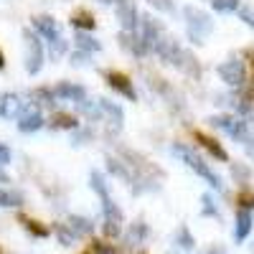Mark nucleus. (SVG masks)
Returning <instances> with one entry per match:
<instances>
[{"label":"nucleus","mask_w":254,"mask_h":254,"mask_svg":"<svg viewBox=\"0 0 254 254\" xmlns=\"http://www.w3.org/2000/svg\"><path fill=\"white\" fill-rule=\"evenodd\" d=\"M183 18H186V33L193 41L196 46H203L206 38L214 33V18L206 10L196 8V5H186L183 8Z\"/></svg>","instance_id":"nucleus-1"},{"label":"nucleus","mask_w":254,"mask_h":254,"mask_svg":"<svg viewBox=\"0 0 254 254\" xmlns=\"http://www.w3.org/2000/svg\"><path fill=\"white\" fill-rule=\"evenodd\" d=\"M171 150H173V155L176 158H181L188 168H190V171H193L196 176H201L211 188H216V190H224V183H221V178H219V173H214V171H211V168L203 163V158L193 150V147H188V145H181V142H176L173 147H171Z\"/></svg>","instance_id":"nucleus-2"},{"label":"nucleus","mask_w":254,"mask_h":254,"mask_svg":"<svg viewBox=\"0 0 254 254\" xmlns=\"http://www.w3.org/2000/svg\"><path fill=\"white\" fill-rule=\"evenodd\" d=\"M211 127H216V130L226 132L231 140H239L244 142L249 135H252V122L244 120V117H234V115H214L206 120Z\"/></svg>","instance_id":"nucleus-3"},{"label":"nucleus","mask_w":254,"mask_h":254,"mask_svg":"<svg viewBox=\"0 0 254 254\" xmlns=\"http://www.w3.org/2000/svg\"><path fill=\"white\" fill-rule=\"evenodd\" d=\"M160 36H165V28L158 18L153 15H140V36H137V44H140V56H147L155 51V44L160 41Z\"/></svg>","instance_id":"nucleus-4"},{"label":"nucleus","mask_w":254,"mask_h":254,"mask_svg":"<svg viewBox=\"0 0 254 254\" xmlns=\"http://www.w3.org/2000/svg\"><path fill=\"white\" fill-rule=\"evenodd\" d=\"M23 49H26V56H23V66L31 76H36L41 69H44V41H41L31 28H23Z\"/></svg>","instance_id":"nucleus-5"},{"label":"nucleus","mask_w":254,"mask_h":254,"mask_svg":"<svg viewBox=\"0 0 254 254\" xmlns=\"http://www.w3.org/2000/svg\"><path fill=\"white\" fill-rule=\"evenodd\" d=\"M216 71H219V76H221V81L226 84V87L242 89L244 81H247V66H244V61L237 59V56H231V59H226L224 64H219Z\"/></svg>","instance_id":"nucleus-6"},{"label":"nucleus","mask_w":254,"mask_h":254,"mask_svg":"<svg viewBox=\"0 0 254 254\" xmlns=\"http://www.w3.org/2000/svg\"><path fill=\"white\" fill-rule=\"evenodd\" d=\"M97 110H99V117H104V122H110V135H117L125 125V112L120 104L110 102V99H97Z\"/></svg>","instance_id":"nucleus-7"},{"label":"nucleus","mask_w":254,"mask_h":254,"mask_svg":"<svg viewBox=\"0 0 254 254\" xmlns=\"http://www.w3.org/2000/svg\"><path fill=\"white\" fill-rule=\"evenodd\" d=\"M115 13H117V20H120L122 31L135 33V28H137V23H140V13H137V8H135V0H120L117 8H115Z\"/></svg>","instance_id":"nucleus-8"},{"label":"nucleus","mask_w":254,"mask_h":254,"mask_svg":"<svg viewBox=\"0 0 254 254\" xmlns=\"http://www.w3.org/2000/svg\"><path fill=\"white\" fill-rule=\"evenodd\" d=\"M181 51H183V46L178 44V38H173V36H160V41L155 44L158 59H160L163 64H171V66H176V64H178Z\"/></svg>","instance_id":"nucleus-9"},{"label":"nucleus","mask_w":254,"mask_h":254,"mask_svg":"<svg viewBox=\"0 0 254 254\" xmlns=\"http://www.w3.org/2000/svg\"><path fill=\"white\" fill-rule=\"evenodd\" d=\"M104 79H107V84H110L115 92H120L122 97H127L130 102L137 99V92L132 87V79L127 76V74H122V71H107V74H104Z\"/></svg>","instance_id":"nucleus-10"},{"label":"nucleus","mask_w":254,"mask_h":254,"mask_svg":"<svg viewBox=\"0 0 254 254\" xmlns=\"http://www.w3.org/2000/svg\"><path fill=\"white\" fill-rule=\"evenodd\" d=\"M23 110H26V102L20 99L15 92L0 94V117L13 120V117H20V112H23Z\"/></svg>","instance_id":"nucleus-11"},{"label":"nucleus","mask_w":254,"mask_h":254,"mask_svg":"<svg viewBox=\"0 0 254 254\" xmlns=\"http://www.w3.org/2000/svg\"><path fill=\"white\" fill-rule=\"evenodd\" d=\"M33 33L41 38L44 36L46 41H54V38H59L61 36V31H59V23L51 18V15H33Z\"/></svg>","instance_id":"nucleus-12"},{"label":"nucleus","mask_w":254,"mask_h":254,"mask_svg":"<svg viewBox=\"0 0 254 254\" xmlns=\"http://www.w3.org/2000/svg\"><path fill=\"white\" fill-rule=\"evenodd\" d=\"M54 94L59 99H69V102H81L87 99V89L81 84H74V81H59L54 87Z\"/></svg>","instance_id":"nucleus-13"},{"label":"nucleus","mask_w":254,"mask_h":254,"mask_svg":"<svg viewBox=\"0 0 254 254\" xmlns=\"http://www.w3.org/2000/svg\"><path fill=\"white\" fill-rule=\"evenodd\" d=\"M44 127V117H41V112L38 110H23L20 112V117H18V130L20 132H36V130H41Z\"/></svg>","instance_id":"nucleus-14"},{"label":"nucleus","mask_w":254,"mask_h":254,"mask_svg":"<svg viewBox=\"0 0 254 254\" xmlns=\"http://www.w3.org/2000/svg\"><path fill=\"white\" fill-rule=\"evenodd\" d=\"M193 137H196V140H198V142H201V145H203L206 150H208L211 155H214L216 160H224V163L229 160V153L221 147V142H219V140H214L211 135H206V132H201V130H196V132H193Z\"/></svg>","instance_id":"nucleus-15"},{"label":"nucleus","mask_w":254,"mask_h":254,"mask_svg":"<svg viewBox=\"0 0 254 254\" xmlns=\"http://www.w3.org/2000/svg\"><path fill=\"white\" fill-rule=\"evenodd\" d=\"M69 20H71V26H74L76 31H84V33H89V31H94V28H97V20H94V15H92L87 8L74 10Z\"/></svg>","instance_id":"nucleus-16"},{"label":"nucleus","mask_w":254,"mask_h":254,"mask_svg":"<svg viewBox=\"0 0 254 254\" xmlns=\"http://www.w3.org/2000/svg\"><path fill=\"white\" fill-rule=\"evenodd\" d=\"M176 69H181L183 74H188V76H193V79H198L201 76V64H198V59L190 54V51H181V59H178V64H176Z\"/></svg>","instance_id":"nucleus-17"},{"label":"nucleus","mask_w":254,"mask_h":254,"mask_svg":"<svg viewBox=\"0 0 254 254\" xmlns=\"http://www.w3.org/2000/svg\"><path fill=\"white\" fill-rule=\"evenodd\" d=\"M66 226L71 229V234H74V237H89L92 231H94L92 219H87V216H79V214H71V216L66 219Z\"/></svg>","instance_id":"nucleus-18"},{"label":"nucleus","mask_w":254,"mask_h":254,"mask_svg":"<svg viewBox=\"0 0 254 254\" xmlns=\"http://www.w3.org/2000/svg\"><path fill=\"white\" fill-rule=\"evenodd\" d=\"M104 165H107V171H110L115 178H120V181H125V183H130V186H132L135 176H132V171H130V168H127L122 160H117V158H107V160H104Z\"/></svg>","instance_id":"nucleus-19"},{"label":"nucleus","mask_w":254,"mask_h":254,"mask_svg":"<svg viewBox=\"0 0 254 254\" xmlns=\"http://www.w3.org/2000/svg\"><path fill=\"white\" fill-rule=\"evenodd\" d=\"M252 226H254L252 214H249V211H244V208H239V214H237V229H234V237H237V242H244V239L249 237Z\"/></svg>","instance_id":"nucleus-20"},{"label":"nucleus","mask_w":254,"mask_h":254,"mask_svg":"<svg viewBox=\"0 0 254 254\" xmlns=\"http://www.w3.org/2000/svg\"><path fill=\"white\" fill-rule=\"evenodd\" d=\"M74 41H76V51H84V54H97V51H102L99 41L92 38L89 33H84V31H76Z\"/></svg>","instance_id":"nucleus-21"},{"label":"nucleus","mask_w":254,"mask_h":254,"mask_svg":"<svg viewBox=\"0 0 254 254\" xmlns=\"http://www.w3.org/2000/svg\"><path fill=\"white\" fill-rule=\"evenodd\" d=\"M49 125L54 127V130H76V127H79L76 117L69 115V112H54V117H51Z\"/></svg>","instance_id":"nucleus-22"},{"label":"nucleus","mask_w":254,"mask_h":254,"mask_svg":"<svg viewBox=\"0 0 254 254\" xmlns=\"http://www.w3.org/2000/svg\"><path fill=\"white\" fill-rule=\"evenodd\" d=\"M0 206L3 208H15V206H23V193L13 188H0Z\"/></svg>","instance_id":"nucleus-23"},{"label":"nucleus","mask_w":254,"mask_h":254,"mask_svg":"<svg viewBox=\"0 0 254 254\" xmlns=\"http://www.w3.org/2000/svg\"><path fill=\"white\" fill-rule=\"evenodd\" d=\"M117 41H120V46H122L125 51H130L132 56L142 59V56H140V44H137V36H135V33H127V31H120V33H117Z\"/></svg>","instance_id":"nucleus-24"},{"label":"nucleus","mask_w":254,"mask_h":254,"mask_svg":"<svg viewBox=\"0 0 254 254\" xmlns=\"http://www.w3.org/2000/svg\"><path fill=\"white\" fill-rule=\"evenodd\" d=\"M20 224L26 226V231H28L31 237H38V239H46V237H49V226H46V224H41V221H36V219L20 216Z\"/></svg>","instance_id":"nucleus-25"},{"label":"nucleus","mask_w":254,"mask_h":254,"mask_svg":"<svg viewBox=\"0 0 254 254\" xmlns=\"http://www.w3.org/2000/svg\"><path fill=\"white\" fill-rule=\"evenodd\" d=\"M89 186H92V190H97V193H99V198H107L110 196V186H107V181H104V176L99 171H92L89 173Z\"/></svg>","instance_id":"nucleus-26"},{"label":"nucleus","mask_w":254,"mask_h":254,"mask_svg":"<svg viewBox=\"0 0 254 254\" xmlns=\"http://www.w3.org/2000/svg\"><path fill=\"white\" fill-rule=\"evenodd\" d=\"M145 237H147V226H145L142 221L130 224V231H127V239H130V244H140Z\"/></svg>","instance_id":"nucleus-27"},{"label":"nucleus","mask_w":254,"mask_h":254,"mask_svg":"<svg viewBox=\"0 0 254 254\" xmlns=\"http://www.w3.org/2000/svg\"><path fill=\"white\" fill-rule=\"evenodd\" d=\"M54 97H56V94L49 92V89H33V92H31V99H36V104H46V107H54V104H56Z\"/></svg>","instance_id":"nucleus-28"},{"label":"nucleus","mask_w":254,"mask_h":254,"mask_svg":"<svg viewBox=\"0 0 254 254\" xmlns=\"http://www.w3.org/2000/svg\"><path fill=\"white\" fill-rule=\"evenodd\" d=\"M216 13H234L239 10V0H211Z\"/></svg>","instance_id":"nucleus-29"},{"label":"nucleus","mask_w":254,"mask_h":254,"mask_svg":"<svg viewBox=\"0 0 254 254\" xmlns=\"http://www.w3.org/2000/svg\"><path fill=\"white\" fill-rule=\"evenodd\" d=\"M49 49H51V59H61L64 54H66V38L59 36V38L49 41Z\"/></svg>","instance_id":"nucleus-30"},{"label":"nucleus","mask_w":254,"mask_h":254,"mask_svg":"<svg viewBox=\"0 0 254 254\" xmlns=\"http://www.w3.org/2000/svg\"><path fill=\"white\" fill-rule=\"evenodd\" d=\"M176 242H178V247H183V249H193V237H190V231L186 229V226H181L178 231H176Z\"/></svg>","instance_id":"nucleus-31"},{"label":"nucleus","mask_w":254,"mask_h":254,"mask_svg":"<svg viewBox=\"0 0 254 254\" xmlns=\"http://www.w3.org/2000/svg\"><path fill=\"white\" fill-rule=\"evenodd\" d=\"M56 237H59V242H61L64 247H71V244H74V239H76L66 224H59V226H56Z\"/></svg>","instance_id":"nucleus-32"},{"label":"nucleus","mask_w":254,"mask_h":254,"mask_svg":"<svg viewBox=\"0 0 254 254\" xmlns=\"http://www.w3.org/2000/svg\"><path fill=\"white\" fill-rule=\"evenodd\" d=\"M201 203H203V208H201V214H203V216H219V208H216L214 198H211L208 193L201 196Z\"/></svg>","instance_id":"nucleus-33"},{"label":"nucleus","mask_w":254,"mask_h":254,"mask_svg":"<svg viewBox=\"0 0 254 254\" xmlns=\"http://www.w3.org/2000/svg\"><path fill=\"white\" fill-rule=\"evenodd\" d=\"M92 137H94V132H92V130H74L71 145H74V147H81V145H87Z\"/></svg>","instance_id":"nucleus-34"},{"label":"nucleus","mask_w":254,"mask_h":254,"mask_svg":"<svg viewBox=\"0 0 254 254\" xmlns=\"http://www.w3.org/2000/svg\"><path fill=\"white\" fill-rule=\"evenodd\" d=\"M231 176H234L239 183H247L252 173H249V168H247V165H239V163H234V165H231Z\"/></svg>","instance_id":"nucleus-35"},{"label":"nucleus","mask_w":254,"mask_h":254,"mask_svg":"<svg viewBox=\"0 0 254 254\" xmlns=\"http://www.w3.org/2000/svg\"><path fill=\"white\" fill-rule=\"evenodd\" d=\"M147 3H150L153 8H158V10H163V13H176V3L173 0H147Z\"/></svg>","instance_id":"nucleus-36"},{"label":"nucleus","mask_w":254,"mask_h":254,"mask_svg":"<svg viewBox=\"0 0 254 254\" xmlns=\"http://www.w3.org/2000/svg\"><path fill=\"white\" fill-rule=\"evenodd\" d=\"M89 64H92L89 54H84V51H74V54H71V66L81 69V66H89Z\"/></svg>","instance_id":"nucleus-37"},{"label":"nucleus","mask_w":254,"mask_h":254,"mask_svg":"<svg viewBox=\"0 0 254 254\" xmlns=\"http://www.w3.org/2000/svg\"><path fill=\"white\" fill-rule=\"evenodd\" d=\"M239 18L254 31V8H252V5H239Z\"/></svg>","instance_id":"nucleus-38"},{"label":"nucleus","mask_w":254,"mask_h":254,"mask_svg":"<svg viewBox=\"0 0 254 254\" xmlns=\"http://www.w3.org/2000/svg\"><path fill=\"white\" fill-rule=\"evenodd\" d=\"M102 231H104V237H120L122 226H120L117 221H110V219H104V224H102Z\"/></svg>","instance_id":"nucleus-39"},{"label":"nucleus","mask_w":254,"mask_h":254,"mask_svg":"<svg viewBox=\"0 0 254 254\" xmlns=\"http://www.w3.org/2000/svg\"><path fill=\"white\" fill-rule=\"evenodd\" d=\"M239 206H242L244 211L254 208V193H249V190H242V193H239Z\"/></svg>","instance_id":"nucleus-40"},{"label":"nucleus","mask_w":254,"mask_h":254,"mask_svg":"<svg viewBox=\"0 0 254 254\" xmlns=\"http://www.w3.org/2000/svg\"><path fill=\"white\" fill-rule=\"evenodd\" d=\"M92 254H115V249H112L110 244H104V242H94Z\"/></svg>","instance_id":"nucleus-41"},{"label":"nucleus","mask_w":254,"mask_h":254,"mask_svg":"<svg viewBox=\"0 0 254 254\" xmlns=\"http://www.w3.org/2000/svg\"><path fill=\"white\" fill-rule=\"evenodd\" d=\"M10 158H13V153H10V147H8V145H3V142H0V165H8V163H10Z\"/></svg>","instance_id":"nucleus-42"},{"label":"nucleus","mask_w":254,"mask_h":254,"mask_svg":"<svg viewBox=\"0 0 254 254\" xmlns=\"http://www.w3.org/2000/svg\"><path fill=\"white\" fill-rule=\"evenodd\" d=\"M244 150H247V155H249V158H254V132L244 140Z\"/></svg>","instance_id":"nucleus-43"},{"label":"nucleus","mask_w":254,"mask_h":254,"mask_svg":"<svg viewBox=\"0 0 254 254\" xmlns=\"http://www.w3.org/2000/svg\"><path fill=\"white\" fill-rule=\"evenodd\" d=\"M0 183H10V176L3 171V168H0Z\"/></svg>","instance_id":"nucleus-44"},{"label":"nucleus","mask_w":254,"mask_h":254,"mask_svg":"<svg viewBox=\"0 0 254 254\" xmlns=\"http://www.w3.org/2000/svg\"><path fill=\"white\" fill-rule=\"evenodd\" d=\"M99 3H102V5H117L120 0H99Z\"/></svg>","instance_id":"nucleus-45"},{"label":"nucleus","mask_w":254,"mask_h":254,"mask_svg":"<svg viewBox=\"0 0 254 254\" xmlns=\"http://www.w3.org/2000/svg\"><path fill=\"white\" fill-rule=\"evenodd\" d=\"M5 66V56H3V51H0V69Z\"/></svg>","instance_id":"nucleus-46"},{"label":"nucleus","mask_w":254,"mask_h":254,"mask_svg":"<svg viewBox=\"0 0 254 254\" xmlns=\"http://www.w3.org/2000/svg\"><path fill=\"white\" fill-rule=\"evenodd\" d=\"M0 254H3V252H0Z\"/></svg>","instance_id":"nucleus-47"}]
</instances>
